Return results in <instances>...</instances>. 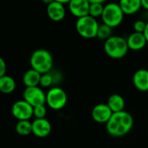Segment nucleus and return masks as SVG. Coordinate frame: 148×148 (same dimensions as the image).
Segmentation results:
<instances>
[{
	"mask_svg": "<svg viewBox=\"0 0 148 148\" xmlns=\"http://www.w3.org/2000/svg\"><path fill=\"white\" fill-rule=\"evenodd\" d=\"M46 115H47V108L44 105H41L34 108L33 117H35V119H45Z\"/></svg>",
	"mask_w": 148,
	"mask_h": 148,
	"instance_id": "obj_23",
	"label": "nucleus"
},
{
	"mask_svg": "<svg viewBox=\"0 0 148 148\" xmlns=\"http://www.w3.org/2000/svg\"><path fill=\"white\" fill-rule=\"evenodd\" d=\"M70 13L77 19L89 15V0H71L69 3Z\"/></svg>",
	"mask_w": 148,
	"mask_h": 148,
	"instance_id": "obj_10",
	"label": "nucleus"
},
{
	"mask_svg": "<svg viewBox=\"0 0 148 148\" xmlns=\"http://www.w3.org/2000/svg\"><path fill=\"white\" fill-rule=\"evenodd\" d=\"M34 108L29 104L26 101L19 100L13 103L11 107L12 115L19 121H29L30 118L33 117Z\"/></svg>",
	"mask_w": 148,
	"mask_h": 148,
	"instance_id": "obj_8",
	"label": "nucleus"
},
{
	"mask_svg": "<svg viewBox=\"0 0 148 148\" xmlns=\"http://www.w3.org/2000/svg\"><path fill=\"white\" fill-rule=\"evenodd\" d=\"M113 112L112 110L109 108V107L108 106V104H104V103H99L97 105H95L93 109H92V118L93 120L97 122V123H101V124H107L108 122V121L110 120V118L113 115Z\"/></svg>",
	"mask_w": 148,
	"mask_h": 148,
	"instance_id": "obj_9",
	"label": "nucleus"
},
{
	"mask_svg": "<svg viewBox=\"0 0 148 148\" xmlns=\"http://www.w3.org/2000/svg\"><path fill=\"white\" fill-rule=\"evenodd\" d=\"M46 11L49 18L54 22H60L63 20L66 15V10L64 5L58 0L51 1L47 5Z\"/></svg>",
	"mask_w": 148,
	"mask_h": 148,
	"instance_id": "obj_11",
	"label": "nucleus"
},
{
	"mask_svg": "<svg viewBox=\"0 0 148 148\" xmlns=\"http://www.w3.org/2000/svg\"><path fill=\"white\" fill-rule=\"evenodd\" d=\"M16 132L21 136H27L32 134V122L29 121H19L16 125Z\"/></svg>",
	"mask_w": 148,
	"mask_h": 148,
	"instance_id": "obj_20",
	"label": "nucleus"
},
{
	"mask_svg": "<svg viewBox=\"0 0 148 148\" xmlns=\"http://www.w3.org/2000/svg\"><path fill=\"white\" fill-rule=\"evenodd\" d=\"M16 81L10 75H4L0 77V91L3 94L9 95L15 91L16 89Z\"/></svg>",
	"mask_w": 148,
	"mask_h": 148,
	"instance_id": "obj_18",
	"label": "nucleus"
},
{
	"mask_svg": "<svg viewBox=\"0 0 148 148\" xmlns=\"http://www.w3.org/2000/svg\"><path fill=\"white\" fill-rule=\"evenodd\" d=\"M42 75L36 71L35 69H28L23 76V82L26 88H32V87H38L40 85Z\"/></svg>",
	"mask_w": 148,
	"mask_h": 148,
	"instance_id": "obj_15",
	"label": "nucleus"
},
{
	"mask_svg": "<svg viewBox=\"0 0 148 148\" xmlns=\"http://www.w3.org/2000/svg\"><path fill=\"white\" fill-rule=\"evenodd\" d=\"M51 124L45 119H35L32 122V134L38 138H45L51 133Z\"/></svg>",
	"mask_w": 148,
	"mask_h": 148,
	"instance_id": "obj_12",
	"label": "nucleus"
},
{
	"mask_svg": "<svg viewBox=\"0 0 148 148\" xmlns=\"http://www.w3.org/2000/svg\"><path fill=\"white\" fill-rule=\"evenodd\" d=\"M68 101L66 92L59 87L51 88L46 94V104L53 110L62 109Z\"/></svg>",
	"mask_w": 148,
	"mask_h": 148,
	"instance_id": "obj_6",
	"label": "nucleus"
},
{
	"mask_svg": "<svg viewBox=\"0 0 148 148\" xmlns=\"http://www.w3.org/2000/svg\"><path fill=\"white\" fill-rule=\"evenodd\" d=\"M147 27V23L143 20H138L134 23V32L138 33H144Z\"/></svg>",
	"mask_w": 148,
	"mask_h": 148,
	"instance_id": "obj_24",
	"label": "nucleus"
},
{
	"mask_svg": "<svg viewBox=\"0 0 148 148\" xmlns=\"http://www.w3.org/2000/svg\"><path fill=\"white\" fill-rule=\"evenodd\" d=\"M107 104L113 113H119L124 111L126 102L124 98L121 95L114 94L108 97Z\"/></svg>",
	"mask_w": 148,
	"mask_h": 148,
	"instance_id": "obj_17",
	"label": "nucleus"
},
{
	"mask_svg": "<svg viewBox=\"0 0 148 148\" xmlns=\"http://www.w3.org/2000/svg\"><path fill=\"white\" fill-rule=\"evenodd\" d=\"M23 100L33 108L44 105L46 103V94L40 87L25 88L23 93Z\"/></svg>",
	"mask_w": 148,
	"mask_h": 148,
	"instance_id": "obj_7",
	"label": "nucleus"
},
{
	"mask_svg": "<svg viewBox=\"0 0 148 148\" xmlns=\"http://www.w3.org/2000/svg\"><path fill=\"white\" fill-rule=\"evenodd\" d=\"M129 50L127 41L122 36H113L104 42V51L113 59H121Z\"/></svg>",
	"mask_w": 148,
	"mask_h": 148,
	"instance_id": "obj_3",
	"label": "nucleus"
},
{
	"mask_svg": "<svg viewBox=\"0 0 148 148\" xmlns=\"http://www.w3.org/2000/svg\"><path fill=\"white\" fill-rule=\"evenodd\" d=\"M30 67L41 75L51 72L54 59L49 51L44 49H36L30 56Z\"/></svg>",
	"mask_w": 148,
	"mask_h": 148,
	"instance_id": "obj_2",
	"label": "nucleus"
},
{
	"mask_svg": "<svg viewBox=\"0 0 148 148\" xmlns=\"http://www.w3.org/2000/svg\"><path fill=\"white\" fill-rule=\"evenodd\" d=\"M134 87L141 92L148 91V70L145 69H138L133 76Z\"/></svg>",
	"mask_w": 148,
	"mask_h": 148,
	"instance_id": "obj_13",
	"label": "nucleus"
},
{
	"mask_svg": "<svg viewBox=\"0 0 148 148\" xmlns=\"http://www.w3.org/2000/svg\"><path fill=\"white\" fill-rule=\"evenodd\" d=\"M90 8H89V16L97 18L101 17L104 11V1L103 0H89Z\"/></svg>",
	"mask_w": 148,
	"mask_h": 148,
	"instance_id": "obj_19",
	"label": "nucleus"
},
{
	"mask_svg": "<svg viewBox=\"0 0 148 148\" xmlns=\"http://www.w3.org/2000/svg\"><path fill=\"white\" fill-rule=\"evenodd\" d=\"M141 5L144 9L148 10V0H141Z\"/></svg>",
	"mask_w": 148,
	"mask_h": 148,
	"instance_id": "obj_26",
	"label": "nucleus"
},
{
	"mask_svg": "<svg viewBox=\"0 0 148 148\" xmlns=\"http://www.w3.org/2000/svg\"><path fill=\"white\" fill-rule=\"evenodd\" d=\"M119 3L124 14L128 16L137 13L142 8L141 0H121Z\"/></svg>",
	"mask_w": 148,
	"mask_h": 148,
	"instance_id": "obj_16",
	"label": "nucleus"
},
{
	"mask_svg": "<svg viewBox=\"0 0 148 148\" xmlns=\"http://www.w3.org/2000/svg\"><path fill=\"white\" fill-rule=\"evenodd\" d=\"M112 34H113V29L111 27H109L108 25L105 23L100 24V27L97 32V38L106 42L108 39L113 36Z\"/></svg>",
	"mask_w": 148,
	"mask_h": 148,
	"instance_id": "obj_21",
	"label": "nucleus"
},
{
	"mask_svg": "<svg viewBox=\"0 0 148 148\" xmlns=\"http://www.w3.org/2000/svg\"><path fill=\"white\" fill-rule=\"evenodd\" d=\"M134 127V118L127 111L114 113L106 124L108 134L113 137H122L127 134Z\"/></svg>",
	"mask_w": 148,
	"mask_h": 148,
	"instance_id": "obj_1",
	"label": "nucleus"
},
{
	"mask_svg": "<svg viewBox=\"0 0 148 148\" xmlns=\"http://www.w3.org/2000/svg\"><path fill=\"white\" fill-rule=\"evenodd\" d=\"M6 69H7V65L3 58H0V77H3L6 75Z\"/></svg>",
	"mask_w": 148,
	"mask_h": 148,
	"instance_id": "obj_25",
	"label": "nucleus"
},
{
	"mask_svg": "<svg viewBox=\"0 0 148 148\" xmlns=\"http://www.w3.org/2000/svg\"><path fill=\"white\" fill-rule=\"evenodd\" d=\"M56 82V78L54 76V74L51 73V72H49V73L42 75L41 81H40V85L42 88H49Z\"/></svg>",
	"mask_w": 148,
	"mask_h": 148,
	"instance_id": "obj_22",
	"label": "nucleus"
},
{
	"mask_svg": "<svg viewBox=\"0 0 148 148\" xmlns=\"http://www.w3.org/2000/svg\"><path fill=\"white\" fill-rule=\"evenodd\" d=\"M124 16L125 14L122 11L119 3H109L105 4L101 19L103 23L113 29L119 26L122 23Z\"/></svg>",
	"mask_w": 148,
	"mask_h": 148,
	"instance_id": "obj_4",
	"label": "nucleus"
},
{
	"mask_svg": "<svg viewBox=\"0 0 148 148\" xmlns=\"http://www.w3.org/2000/svg\"><path fill=\"white\" fill-rule=\"evenodd\" d=\"M100 24L97 20L89 15L82 18L77 19L75 23V28L77 33L83 38L91 39L97 37V32Z\"/></svg>",
	"mask_w": 148,
	"mask_h": 148,
	"instance_id": "obj_5",
	"label": "nucleus"
},
{
	"mask_svg": "<svg viewBox=\"0 0 148 148\" xmlns=\"http://www.w3.org/2000/svg\"><path fill=\"white\" fill-rule=\"evenodd\" d=\"M143 34H144V36H145V37L147 39V42L148 43V22L147 23V27H146V29H145Z\"/></svg>",
	"mask_w": 148,
	"mask_h": 148,
	"instance_id": "obj_27",
	"label": "nucleus"
},
{
	"mask_svg": "<svg viewBox=\"0 0 148 148\" xmlns=\"http://www.w3.org/2000/svg\"><path fill=\"white\" fill-rule=\"evenodd\" d=\"M127 41V45H128L129 49H132L134 51L143 49L147 43L144 34L138 33V32H134L130 34Z\"/></svg>",
	"mask_w": 148,
	"mask_h": 148,
	"instance_id": "obj_14",
	"label": "nucleus"
}]
</instances>
